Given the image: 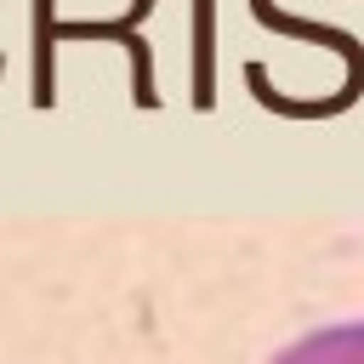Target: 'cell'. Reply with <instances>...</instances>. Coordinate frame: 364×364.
Wrapping results in <instances>:
<instances>
[{"instance_id":"1","label":"cell","mask_w":364,"mask_h":364,"mask_svg":"<svg viewBox=\"0 0 364 364\" xmlns=\"http://www.w3.org/2000/svg\"><path fill=\"white\" fill-rule=\"evenodd\" d=\"M267 364H364V318H341V324L307 330L290 347H279Z\"/></svg>"}]
</instances>
